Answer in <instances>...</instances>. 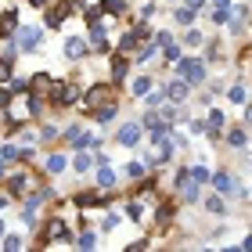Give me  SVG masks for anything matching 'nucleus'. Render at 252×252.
<instances>
[{"label": "nucleus", "instance_id": "nucleus-1", "mask_svg": "<svg viewBox=\"0 0 252 252\" xmlns=\"http://www.w3.org/2000/svg\"><path fill=\"white\" fill-rule=\"evenodd\" d=\"M173 188H177V194H180L184 202H198V198H202V191H198L202 184L191 177V169H180L177 180H173Z\"/></svg>", "mask_w": 252, "mask_h": 252}, {"label": "nucleus", "instance_id": "nucleus-2", "mask_svg": "<svg viewBox=\"0 0 252 252\" xmlns=\"http://www.w3.org/2000/svg\"><path fill=\"white\" fill-rule=\"evenodd\" d=\"M177 76H184L188 83H202L205 79V62L202 58H177Z\"/></svg>", "mask_w": 252, "mask_h": 252}, {"label": "nucleus", "instance_id": "nucleus-3", "mask_svg": "<svg viewBox=\"0 0 252 252\" xmlns=\"http://www.w3.org/2000/svg\"><path fill=\"white\" fill-rule=\"evenodd\" d=\"M58 242H68V227L65 220H51L47 231H43V245H58Z\"/></svg>", "mask_w": 252, "mask_h": 252}, {"label": "nucleus", "instance_id": "nucleus-4", "mask_svg": "<svg viewBox=\"0 0 252 252\" xmlns=\"http://www.w3.org/2000/svg\"><path fill=\"white\" fill-rule=\"evenodd\" d=\"M83 101H87V108H90V112H97L101 105H108V101H112V90H108V83L94 87V90H90V94H87Z\"/></svg>", "mask_w": 252, "mask_h": 252}, {"label": "nucleus", "instance_id": "nucleus-5", "mask_svg": "<svg viewBox=\"0 0 252 252\" xmlns=\"http://www.w3.org/2000/svg\"><path fill=\"white\" fill-rule=\"evenodd\" d=\"M213 184H216L220 194H242V184H238L231 173H213Z\"/></svg>", "mask_w": 252, "mask_h": 252}, {"label": "nucleus", "instance_id": "nucleus-6", "mask_svg": "<svg viewBox=\"0 0 252 252\" xmlns=\"http://www.w3.org/2000/svg\"><path fill=\"white\" fill-rule=\"evenodd\" d=\"M137 141H141V123H123L119 126V144L123 148H133Z\"/></svg>", "mask_w": 252, "mask_h": 252}, {"label": "nucleus", "instance_id": "nucleus-7", "mask_svg": "<svg viewBox=\"0 0 252 252\" xmlns=\"http://www.w3.org/2000/svg\"><path fill=\"white\" fill-rule=\"evenodd\" d=\"M32 184V173H15V177H7V194L15 198V194H26Z\"/></svg>", "mask_w": 252, "mask_h": 252}, {"label": "nucleus", "instance_id": "nucleus-8", "mask_svg": "<svg viewBox=\"0 0 252 252\" xmlns=\"http://www.w3.org/2000/svg\"><path fill=\"white\" fill-rule=\"evenodd\" d=\"M148 36V29L144 26H137V29H130L126 36H119V51H133V47H141V40Z\"/></svg>", "mask_w": 252, "mask_h": 252}, {"label": "nucleus", "instance_id": "nucleus-9", "mask_svg": "<svg viewBox=\"0 0 252 252\" xmlns=\"http://www.w3.org/2000/svg\"><path fill=\"white\" fill-rule=\"evenodd\" d=\"M51 101H54V105H72V101H76V87H68V83L51 87Z\"/></svg>", "mask_w": 252, "mask_h": 252}, {"label": "nucleus", "instance_id": "nucleus-10", "mask_svg": "<svg viewBox=\"0 0 252 252\" xmlns=\"http://www.w3.org/2000/svg\"><path fill=\"white\" fill-rule=\"evenodd\" d=\"M15 26H18V15H15V11H4V15H0V36L11 40V36L18 32Z\"/></svg>", "mask_w": 252, "mask_h": 252}, {"label": "nucleus", "instance_id": "nucleus-11", "mask_svg": "<svg viewBox=\"0 0 252 252\" xmlns=\"http://www.w3.org/2000/svg\"><path fill=\"white\" fill-rule=\"evenodd\" d=\"M83 54H87V40H79V36H68L65 40V58H83Z\"/></svg>", "mask_w": 252, "mask_h": 252}, {"label": "nucleus", "instance_id": "nucleus-12", "mask_svg": "<svg viewBox=\"0 0 252 252\" xmlns=\"http://www.w3.org/2000/svg\"><path fill=\"white\" fill-rule=\"evenodd\" d=\"M166 97H169V101H184V97H188V79H184V76H177L173 83L166 87Z\"/></svg>", "mask_w": 252, "mask_h": 252}, {"label": "nucleus", "instance_id": "nucleus-13", "mask_svg": "<svg viewBox=\"0 0 252 252\" xmlns=\"http://www.w3.org/2000/svg\"><path fill=\"white\" fill-rule=\"evenodd\" d=\"M116 180H119V177H116V169H108L105 162H101V169H97V188H101V191H108V188H116Z\"/></svg>", "mask_w": 252, "mask_h": 252}, {"label": "nucleus", "instance_id": "nucleus-14", "mask_svg": "<svg viewBox=\"0 0 252 252\" xmlns=\"http://www.w3.org/2000/svg\"><path fill=\"white\" fill-rule=\"evenodd\" d=\"M65 18H68V4H54V7L47 11V29H54V26H62Z\"/></svg>", "mask_w": 252, "mask_h": 252}, {"label": "nucleus", "instance_id": "nucleus-15", "mask_svg": "<svg viewBox=\"0 0 252 252\" xmlns=\"http://www.w3.org/2000/svg\"><path fill=\"white\" fill-rule=\"evenodd\" d=\"M40 36H43L40 29H26V32H22V40H18L22 51H36V47H40Z\"/></svg>", "mask_w": 252, "mask_h": 252}, {"label": "nucleus", "instance_id": "nucleus-16", "mask_svg": "<svg viewBox=\"0 0 252 252\" xmlns=\"http://www.w3.org/2000/svg\"><path fill=\"white\" fill-rule=\"evenodd\" d=\"M152 87H155V83H152V76H137L130 90H133V97H148V94H152Z\"/></svg>", "mask_w": 252, "mask_h": 252}, {"label": "nucleus", "instance_id": "nucleus-17", "mask_svg": "<svg viewBox=\"0 0 252 252\" xmlns=\"http://www.w3.org/2000/svg\"><path fill=\"white\" fill-rule=\"evenodd\" d=\"M173 213H177V202H162V205H158V213H155V223L166 227L169 220H173Z\"/></svg>", "mask_w": 252, "mask_h": 252}, {"label": "nucleus", "instance_id": "nucleus-18", "mask_svg": "<svg viewBox=\"0 0 252 252\" xmlns=\"http://www.w3.org/2000/svg\"><path fill=\"white\" fill-rule=\"evenodd\" d=\"M29 87H32V94H47V90H51V76L47 72H36L29 79Z\"/></svg>", "mask_w": 252, "mask_h": 252}, {"label": "nucleus", "instance_id": "nucleus-19", "mask_svg": "<svg viewBox=\"0 0 252 252\" xmlns=\"http://www.w3.org/2000/svg\"><path fill=\"white\" fill-rule=\"evenodd\" d=\"M97 144H101V141H97L94 133H79V137H76V148H79V152H97Z\"/></svg>", "mask_w": 252, "mask_h": 252}, {"label": "nucleus", "instance_id": "nucleus-20", "mask_svg": "<svg viewBox=\"0 0 252 252\" xmlns=\"http://www.w3.org/2000/svg\"><path fill=\"white\" fill-rule=\"evenodd\" d=\"M158 51H162L158 43H144V47L137 51V58H133V62H152V58H158Z\"/></svg>", "mask_w": 252, "mask_h": 252}, {"label": "nucleus", "instance_id": "nucleus-21", "mask_svg": "<svg viewBox=\"0 0 252 252\" xmlns=\"http://www.w3.org/2000/svg\"><path fill=\"white\" fill-rule=\"evenodd\" d=\"M205 209L216 213V216H223V213H227V202L220 198V194H209V198H205Z\"/></svg>", "mask_w": 252, "mask_h": 252}, {"label": "nucleus", "instance_id": "nucleus-22", "mask_svg": "<svg viewBox=\"0 0 252 252\" xmlns=\"http://www.w3.org/2000/svg\"><path fill=\"white\" fill-rule=\"evenodd\" d=\"M94 119H97L101 126H105V123H112V119H116V105H112V101H108V105H101V108L94 112Z\"/></svg>", "mask_w": 252, "mask_h": 252}, {"label": "nucleus", "instance_id": "nucleus-23", "mask_svg": "<svg viewBox=\"0 0 252 252\" xmlns=\"http://www.w3.org/2000/svg\"><path fill=\"white\" fill-rule=\"evenodd\" d=\"M65 166H68L65 155H51L47 158V173H65Z\"/></svg>", "mask_w": 252, "mask_h": 252}, {"label": "nucleus", "instance_id": "nucleus-24", "mask_svg": "<svg viewBox=\"0 0 252 252\" xmlns=\"http://www.w3.org/2000/svg\"><path fill=\"white\" fill-rule=\"evenodd\" d=\"M126 68H130V62H126V58H116V62H112V79H116V83H123Z\"/></svg>", "mask_w": 252, "mask_h": 252}, {"label": "nucleus", "instance_id": "nucleus-25", "mask_svg": "<svg viewBox=\"0 0 252 252\" xmlns=\"http://www.w3.org/2000/svg\"><path fill=\"white\" fill-rule=\"evenodd\" d=\"M101 11H105V15H123V11H126V0H105Z\"/></svg>", "mask_w": 252, "mask_h": 252}, {"label": "nucleus", "instance_id": "nucleus-26", "mask_svg": "<svg viewBox=\"0 0 252 252\" xmlns=\"http://www.w3.org/2000/svg\"><path fill=\"white\" fill-rule=\"evenodd\" d=\"M245 141H249L245 130H231V133H227V144H231V148H245Z\"/></svg>", "mask_w": 252, "mask_h": 252}, {"label": "nucleus", "instance_id": "nucleus-27", "mask_svg": "<svg viewBox=\"0 0 252 252\" xmlns=\"http://www.w3.org/2000/svg\"><path fill=\"white\" fill-rule=\"evenodd\" d=\"M173 18L180 22V26H188V22L194 18V7H188V4H184V7H177V11H173Z\"/></svg>", "mask_w": 252, "mask_h": 252}, {"label": "nucleus", "instance_id": "nucleus-28", "mask_svg": "<svg viewBox=\"0 0 252 252\" xmlns=\"http://www.w3.org/2000/svg\"><path fill=\"white\" fill-rule=\"evenodd\" d=\"M126 216H130V220H141V216H144V202L141 198L130 202V205H126Z\"/></svg>", "mask_w": 252, "mask_h": 252}, {"label": "nucleus", "instance_id": "nucleus-29", "mask_svg": "<svg viewBox=\"0 0 252 252\" xmlns=\"http://www.w3.org/2000/svg\"><path fill=\"white\" fill-rule=\"evenodd\" d=\"M126 173H130L133 180H141V177L148 173V162H130V166H126Z\"/></svg>", "mask_w": 252, "mask_h": 252}, {"label": "nucleus", "instance_id": "nucleus-30", "mask_svg": "<svg viewBox=\"0 0 252 252\" xmlns=\"http://www.w3.org/2000/svg\"><path fill=\"white\" fill-rule=\"evenodd\" d=\"M184 43H188V47H202V32L198 29H188L184 32Z\"/></svg>", "mask_w": 252, "mask_h": 252}, {"label": "nucleus", "instance_id": "nucleus-31", "mask_svg": "<svg viewBox=\"0 0 252 252\" xmlns=\"http://www.w3.org/2000/svg\"><path fill=\"white\" fill-rule=\"evenodd\" d=\"M0 158H7V162H11V158H22V148H15V144H4V148H0Z\"/></svg>", "mask_w": 252, "mask_h": 252}, {"label": "nucleus", "instance_id": "nucleus-32", "mask_svg": "<svg viewBox=\"0 0 252 252\" xmlns=\"http://www.w3.org/2000/svg\"><path fill=\"white\" fill-rule=\"evenodd\" d=\"M191 177L198 180V184H205V180H213V173H209L205 166H191Z\"/></svg>", "mask_w": 252, "mask_h": 252}, {"label": "nucleus", "instance_id": "nucleus-33", "mask_svg": "<svg viewBox=\"0 0 252 252\" xmlns=\"http://www.w3.org/2000/svg\"><path fill=\"white\" fill-rule=\"evenodd\" d=\"M76 245H79V249H94V245H97V238L90 234V231H83V234L76 238Z\"/></svg>", "mask_w": 252, "mask_h": 252}, {"label": "nucleus", "instance_id": "nucleus-34", "mask_svg": "<svg viewBox=\"0 0 252 252\" xmlns=\"http://www.w3.org/2000/svg\"><path fill=\"white\" fill-rule=\"evenodd\" d=\"M162 58H166L169 65H177V58H180V47H173V43H166V47H162Z\"/></svg>", "mask_w": 252, "mask_h": 252}, {"label": "nucleus", "instance_id": "nucleus-35", "mask_svg": "<svg viewBox=\"0 0 252 252\" xmlns=\"http://www.w3.org/2000/svg\"><path fill=\"white\" fill-rule=\"evenodd\" d=\"M227 97H231L234 105H245V87H231V90H227Z\"/></svg>", "mask_w": 252, "mask_h": 252}, {"label": "nucleus", "instance_id": "nucleus-36", "mask_svg": "<svg viewBox=\"0 0 252 252\" xmlns=\"http://www.w3.org/2000/svg\"><path fill=\"white\" fill-rule=\"evenodd\" d=\"M4 249H11V252L22 249V238H18V234H4Z\"/></svg>", "mask_w": 252, "mask_h": 252}, {"label": "nucleus", "instance_id": "nucleus-37", "mask_svg": "<svg viewBox=\"0 0 252 252\" xmlns=\"http://www.w3.org/2000/svg\"><path fill=\"white\" fill-rule=\"evenodd\" d=\"M11 79V58H0V83Z\"/></svg>", "mask_w": 252, "mask_h": 252}, {"label": "nucleus", "instance_id": "nucleus-38", "mask_svg": "<svg viewBox=\"0 0 252 252\" xmlns=\"http://www.w3.org/2000/svg\"><path fill=\"white\" fill-rule=\"evenodd\" d=\"M87 169H90V155H79L76 158V173H87Z\"/></svg>", "mask_w": 252, "mask_h": 252}, {"label": "nucleus", "instance_id": "nucleus-39", "mask_svg": "<svg viewBox=\"0 0 252 252\" xmlns=\"http://www.w3.org/2000/svg\"><path fill=\"white\" fill-rule=\"evenodd\" d=\"M155 43H158V47H166V43H173V40H169L166 29H158V32H155Z\"/></svg>", "mask_w": 252, "mask_h": 252}, {"label": "nucleus", "instance_id": "nucleus-40", "mask_svg": "<svg viewBox=\"0 0 252 252\" xmlns=\"http://www.w3.org/2000/svg\"><path fill=\"white\" fill-rule=\"evenodd\" d=\"M79 205H101L97 194H79Z\"/></svg>", "mask_w": 252, "mask_h": 252}, {"label": "nucleus", "instance_id": "nucleus-41", "mask_svg": "<svg viewBox=\"0 0 252 252\" xmlns=\"http://www.w3.org/2000/svg\"><path fill=\"white\" fill-rule=\"evenodd\" d=\"M7 101H11V90H0V108H7Z\"/></svg>", "mask_w": 252, "mask_h": 252}, {"label": "nucleus", "instance_id": "nucleus-42", "mask_svg": "<svg viewBox=\"0 0 252 252\" xmlns=\"http://www.w3.org/2000/svg\"><path fill=\"white\" fill-rule=\"evenodd\" d=\"M188 7H194V11H198V7H205V0H188Z\"/></svg>", "mask_w": 252, "mask_h": 252}, {"label": "nucleus", "instance_id": "nucleus-43", "mask_svg": "<svg viewBox=\"0 0 252 252\" xmlns=\"http://www.w3.org/2000/svg\"><path fill=\"white\" fill-rule=\"evenodd\" d=\"M213 4H216V7H231V0H213Z\"/></svg>", "mask_w": 252, "mask_h": 252}, {"label": "nucleus", "instance_id": "nucleus-44", "mask_svg": "<svg viewBox=\"0 0 252 252\" xmlns=\"http://www.w3.org/2000/svg\"><path fill=\"white\" fill-rule=\"evenodd\" d=\"M26 4H32V7H43V4H47V0H26Z\"/></svg>", "mask_w": 252, "mask_h": 252}, {"label": "nucleus", "instance_id": "nucleus-45", "mask_svg": "<svg viewBox=\"0 0 252 252\" xmlns=\"http://www.w3.org/2000/svg\"><path fill=\"white\" fill-rule=\"evenodd\" d=\"M242 249H252V234H249V238H245V242H242Z\"/></svg>", "mask_w": 252, "mask_h": 252}, {"label": "nucleus", "instance_id": "nucleus-46", "mask_svg": "<svg viewBox=\"0 0 252 252\" xmlns=\"http://www.w3.org/2000/svg\"><path fill=\"white\" fill-rule=\"evenodd\" d=\"M245 119H249V123H252V105H249V108H245Z\"/></svg>", "mask_w": 252, "mask_h": 252}, {"label": "nucleus", "instance_id": "nucleus-47", "mask_svg": "<svg viewBox=\"0 0 252 252\" xmlns=\"http://www.w3.org/2000/svg\"><path fill=\"white\" fill-rule=\"evenodd\" d=\"M4 209H7V198H0V213H4Z\"/></svg>", "mask_w": 252, "mask_h": 252}, {"label": "nucleus", "instance_id": "nucleus-48", "mask_svg": "<svg viewBox=\"0 0 252 252\" xmlns=\"http://www.w3.org/2000/svg\"><path fill=\"white\" fill-rule=\"evenodd\" d=\"M4 162H7V158H0V177H4Z\"/></svg>", "mask_w": 252, "mask_h": 252}, {"label": "nucleus", "instance_id": "nucleus-49", "mask_svg": "<svg viewBox=\"0 0 252 252\" xmlns=\"http://www.w3.org/2000/svg\"><path fill=\"white\" fill-rule=\"evenodd\" d=\"M4 234H7V227H4V223H0V238H4Z\"/></svg>", "mask_w": 252, "mask_h": 252}]
</instances>
